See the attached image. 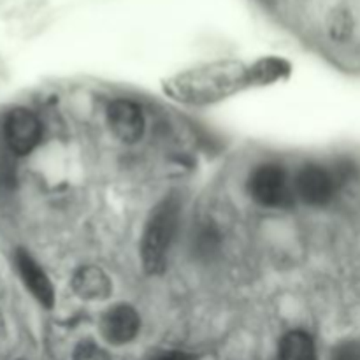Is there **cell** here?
<instances>
[{"label": "cell", "instance_id": "6da1fadb", "mask_svg": "<svg viewBox=\"0 0 360 360\" xmlns=\"http://www.w3.org/2000/svg\"><path fill=\"white\" fill-rule=\"evenodd\" d=\"M252 86L250 67L239 62H214L185 70L164 81V91L186 105H211Z\"/></svg>", "mask_w": 360, "mask_h": 360}, {"label": "cell", "instance_id": "7a4b0ae2", "mask_svg": "<svg viewBox=\"0 0 360 360\" xmlns=\"http://www.w3.org/2000/svg\"><path fill=\"white\" fill-rule=\"evenodd\" d=\"M181 217L178 197H165L151 211L141 238V260L148 274H160L167 267L169 252L172 248Z\"/></svg>", "mask_w": 360, "mask_h": 360}, {"label": "cell", "instance_id": "3957f363", "mask_svg": "<svg viewBox=\"0 0 360 360\" xmlns=\"http://www.w3.org/2000/svg\"><path fill=\"white\" fill-rule=\"evenodd\" d=\"M248 193L255 202L266 207L290 206L294 190L285 169L278 164H262L248 178Z\"/></svg>", "mask_w": 360, "mask_h": 360}, {"label": "cell", "instance_id": "277c9868", "mask_svg": "<svg viewBox=\"0 0 360 360\" xmlns=\"http://www.w3.org/2000/svg\"><path fill=\"white\" fill-rule=\"evenodd\" d=\"M340 179L336 172L316 164H308L294 179V193L309 206H326L336 193Z\"/></svg>", "mask_w": 360, "mask_h": 360}, {"label": "cell", "instance_id": "5b68a950", "mask_svg": "<svg viewBox=\"0 0 360 360\" xmlns=\"http://www.w3.org/2000/svg\"><path fill=\"white\" fill-rule=\"evenodd\" d=\"M41 122L32 111L25 108H14L4 120V137L13 153L28 155L37 148L41 141Z\"/></svg>", "mask_w": 360, "mask_h": 360}, {"label": "cell", "instance_id": "8992f818", "mask_svg": "<svg viewBox=\"0 0 360 360\" xmlns=\"http://www.w3.org/2000/svg\"><path fill=\"white\" fill-rule=\"evenodd\" d=\"M108 125L116 139L125 144H134L143 137L146 122L143 109L136 102L118 98L108 108Z\"/></svg>", "mask_w": 360, "mask_h": 360}, {"label": "cell", "instance_id": "52a82bcc", "mask_svg": "<svg viewBox=\"0 0 360 360\" xmlns=\"http://www.w3.org/2000/svg\"><path fill=\"white\" fill-rule=\"evenodd\" d=\"M141 329V316L130 304H116L104 313L101 320L102 336L108 343L127 345L136 340Z\"/></svg>", "mask_w": 360, "mask_h": 360}, {"label": "cell", "instance_id": "ba28073f", "mask_svg": "<svg viewBox=\"0 0 360 360\" xmlns=\"http://www.w3.org/2000/svg\"><path fill=\"white\" fill-rule=\"evenodd\" d=\"M14 260H16L18 273L28 292L37 299L39 304L44 306L46 309H51L55 304V288L44 269L25 250H18Z\"/></svg>", "mask_w": 360, "mask_h": 360}, {"label": "cell", "instance_id": "9c48e42d", "mask_svg": "<svg viewBox=\"0 0 360 360\" xmlns=\"http://www.w3.org/2000/svg\"><path fill=\"white\" fill-rule=\"evenodd\" d=\"M72 288L84 301H104L111 295L112 283L101 267L83 266L74 273Z\"/></svg>", "mask_w": 360, "mask_h": 360}, {"label": "cell", "instance_id": "30bf717a", "mask_svg": "<svg viewBox=\"0 0 360 360\" xmlns=\"http://www.w3.org/2000/svg\"><path fill=\"white\" fill-rule=\"evenodd\" d=\"M280 360H316L315 343L304 330H290L280 341Z\"/></svg>", "mask_w": 360, "mask_h": 360}, {"label": "cell", "instance_id": "8fae6325", "mask_svg": "<svg viewBox=\"0 0 360 360\" xmlns=\"http://www.w3.org/2000/svg\"><path fill=\"white\" fill-rule=\"evenodd\" d=\"M252 84H273L285 79L290 74V65L280 58H264L250 67Z\"/></svg>", "mask_w": 360, "mask_h": 360}, {"label": "cell", "instance_id": "7c38bea8", "mask_svg": "<svg viewBox=\"0 0 360 360\" xmlns=\"http://www.w3.org/2000/svg\"><path fill=\"white\" fill-rule=\"evenodd\" d=\"M352 28H354V21H352V16L347 11H340L330 20L329 30L334 41H345V39L350 37Z\"/></svg>", "mask_w": 360, "mask_h": 360}, {"label": "cell", "instance_id": "4fadbf2b", "mask_svg": "<svg viewBox=\"0 0 360 360\" xmlns=\"http://www.w3.org/2000/svg\"><path fill=\"white\" fill-rule=\"evenodd\" d=\"M195 246L199 255L210 257L211 253L217 252L218 246H220V236H218V232L214 231L213 227H204L202 231L197 234Z\"/></svg>", "mask_w": 360, "mask_h": 360}, {"label": "cell", "instance_id": "5bb4252c", "mask_svg": "<svg viewBox=\"0 0 360 360\" xmlns=\"http://www.w3.org/2000/svg\"><path fill=\"white\" fill-rule=\"evenodd\" d=\"M72 360H111L108 352L94 341H81L74 350Z\"/></svg>", "mask_w": 360, "mask_h": 360}, {"label": "cell", "instance_id": "9a60e30c", "mask_svg": "<svg viewBox=\"0 0 360 360\" xmlns=\"http://www.w3.org/2000/svg\"><path fill=\"white\" fill-rule=\"evenodd\" d=\"M330 360H360V341H347L333 350Z\"/></svg>", "mask_w": 360, "mask_h": 360}, {"label": "cell", "instance_id": "2e32d148", "mask_svg": "<svg viewBox=\"0 0 360 360\" xmlns=\"http://www.w3.org/2000/svg\"><path fill=\"white\" fill-rule=\"evenodd\" d=\"M148 360H195V355L185 354V352H162Z\"/></svg>", "mask_w": 360, "mask_h": 360}]
</instances>
